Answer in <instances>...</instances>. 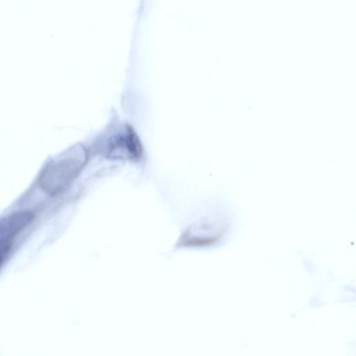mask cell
Listing matches in <instances>:
<instances>
[{
    "mask_svg": "<svg viewBox=\"0 0 356 356\" xmlns=\"http://www.w3.org/2000/svg\"><path fill=\"white\" fill-rule=\"evenodd\" d=\"M85 157L67 155L49 163L42 172L40 185L50 194H57L65 191L79 175Z\"/></svg>",
    "mask_w": 356,
    "mask_h": 356,
    "instance_id": "6da1fadb",
    "label": "cell"
},
{
    "mask_svg": "<svg viewBox=\"0 0 356 356\" xmlns=\"http://www.w3.org/2000/svg\"><path fill=\"white\" fill-rule=\"evenodd\" d=\"M13 241L0 239V267L7 258L12 246Z\"/></svg>",
    "mask_w": 356,
    "mask_h": 356,
    "instance_id": "7a4b0ae2",
    "label": "cell"
}]
</instances>
